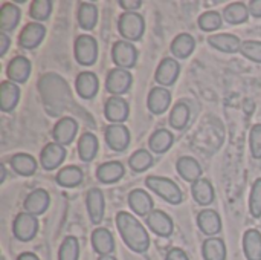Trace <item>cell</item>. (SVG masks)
<instances>
[{
  "mask_svg": "<svg viewBox=\"0 0 261 260\" xmlns=\"http://www.w3.org/2000/svg\"><path fill=\"white\" fill-rule=\"evenodd\" d=\"M12 170L20 176H32L37 172V161L28 153H17L9 159Z\"/></svg>",
  "mask_w": 261,
  "mask_h": 260,
  "instance_id": "4dcf8cb0",
  "label": "cell"
},
{
  "mask_svg": "<svg viewBox=\"0 0 261 260\" xmlns=\"http://www.w3.org/2000/svg\"><path fill=\"white\" fill-rule=\"evenodd\" d=\"M6 75L9 78V81L12 83H26L29 80L31 75V61L26 57H15L9 61L8 69H6Z\"/></svg>",
  "mask_w": 261,
  "mask_h": 260,
  "instance_id": "ffe728a7",
  "label": "cell"
},
{
  "mask_svg": "<svg viewBox=\"0 0 261 260\" xmlns=\"http://www.w3.org/2000/svg\"><path fill=\"white\" fill-rule=\"evenodd\" d=\"M80 259V244L73 236H67L58 251V260H78Z\"/></svg>",
  "mask_w": 261,
  "mask_h": 260,
  "instance_id": "60d3db41",
  "label": "cell"
},
{
  "mask_svg": "<svg viewBox=\"0 0 261 260\" xmlns=\"http://www.w3.org/2000/svg\"><path fill=\"white\" fill-rule=\"evenodd\" d=\"M55 179H57L58 185H61L64 188H73L83 182V172L76 166H67V167H63L57 173Z\"/></svg>",
  "mask_w": 261,
  "mask_h": 260,
  "instance_id": "d590c367",
  "label": "cell"
},
{
  "mask_svg": "<svg viewBox=\"0 0 261 260\" xmlns=\"http://www.w3.org/2000/svg\"><path fill=\"white\" fill-rule=\"evenodd\" d=\"M194 49H196V40L191 34H187V32L176 35L170 44V51H171L173 57L180 58V60L188 58Z\"/></svg>",
  "mask_w": 261,
  "mask_h": 260,
  "instance_id": "484cf974",
  "label": "cell"
},
{
  "mask_svg": "<svg viewBox=\"0 0 261 260\" xmlns=\"http://www.w3.org/2000/svg\"><path fill=\"white\" fill-rule=\"evenodd\" d=\"M243 251L248 260H261V233L248 230L243 236Z\"/></svg>",
  "mask_w": 261,
  "mask_h": 260,
  "instance_id": "d6a6232c",
  "label": "cell"
},
{
  "mask_svg": "<svg viewBox=\"0 0 261 260\" xmlns=\"http://www.w3.org/2000/svg\"><path fill=\"white\" fill-rule=\"evenodd\" d=\"M49 204H50L49 193L43 188H37L24 198L23 207L26 213L32 216H40L49 208Z\"/></svg>",
  "mask_w": 261,
  "mask_h": 260,
  "instance_id": "e0dca14e",
  "label": "cell"
},
{
  "mask_svg": "<svg viewBox=\"0 0 261 260\" xmlns=\"http://www.w3.org/2000/svg\"><path fill=\"white\" fill-rule=\"evenodd\" d=\"M106 143L113 152H124L130 144V132L124 124H110L106 129Z\"/></svg>",
  "mask_w": 261,
  "mask_h": 260,
  "instance_id": "4fadbf2b",
  "label": "cell"
},
{
  "mask_svg": "<svg viewBox=\"0 0 261 260\" xmlns=\"http://www.w3.org/2000/svg\"><path fill=\"white\" fill-rule=\"evenodd\" d=\"M249 211L255 219L261 218V178L252 184L249 195Z\"/></svg>",
  "mask_w": 261,
  "mask_h": 260,
  "instance_id": "7bdbcfd3",
  "label": "cell"
},
{
  "mask_svg": "<svg viewBox=\"0 0 261 260\" xmlns=\"http://www.w3.org/2000/svg\"><path fill=\"white\" fill-rule=\"evenodd\" d=\"M86 208L90 218V222L93 225H98L104 219V210H106V202H104V195L99 188H90L86 195Z\"/></svg>",
  "mask_w": 261,
  "mask_h": 260,
  "instance_id": "5bb4252c",
  "label": "cell"
},
{
  "mask_svg": "<svg viewBox=\"0 0 261 260\" xmlns=\"http://www.w3.org/2000/svg\"><path fill=\"white\" fill-rule=\"evenodd\" d=\"M174 143V136L170 130L167 129H158L151 133L150 139H148V147L153 153L162 155L165 152H168L171 149Z\"/></svg>",
  "mask_w": 261,
  "mask_h": 260,
  "instance_id": "f1b7e54d",
  "label": "cell"
},
{
  "mask_svg": "<svg viewBox=\"0 0 261 260\" xmlns=\"http://www.w3.org/2000/svg\"><path fill=\"white\" fill-rule=\"evenodd\" d=\"M38 227L40 225H38L37 216H32L24 211L15 216L12 222V234L20 242H29L37 236Z\"/></svg>",
  "mask_w": 261,
  "mask_h": 260,
  "instance_id": "5b68a950",
  "label": "cell"
},
{
  "mask_svg": "<svg viewBox=\"0 0 261 260\" xmlns=\"http://www.w3.org/2000/svg\"><path fill=\"white\" fill-rule=\"evenodd\" d=\"M20 100V87L12 81H3L0 84V109L3 112H12Z\"/></svg>",
  "mask_w": 261,
  "mask_h": 260,
  "instance_id": "4316f807",
  "label": "cell"
},
{
  "mask_svg": "<svg viewBox=\"0 0 261 260\" xmlns=\"http://www.w3.org/2000/svg\"><path fill=\"white\" fill-rule=\"evenodd\" d=\"M92 247L99 256H112L115 251V239L107 228H96L92 233Z\"/></svg>",
  "mask_w": 261,
  "mask_h": 260,
  "instance_id": "d4e9b609",
  "label": "cell"
},
{
  "mask_svg": "<svg viewBox=\"0 0 261 260\" xmlns=\"http://www.w3.org/2000/svg\"><path fill=\"white\" fill-rule=\"evenodd\" d=\"M9 44H11V40H9L8 34L6 32H0V55L2 57L8 52Z\"/></svg>",
  "mask_w": 261,
  "mask_h": 260,
  "instance_id": "681fc988",
  "label": "cell"
},
{
  "mask_svg": "<svg viewBox=\"0 0 261 260\" xmlns=\"http://www.w3.org/2000/svg\"><path fill=\"white\" fill-rule=\"evenodd\" d=\"M179 74H180L179 61L173 57H167L159 63L156 74H154V80L158 81L161 87H168L176 83V80L179 78Z\"/></svg>",
  "mask_w": 261,
  "mask_h": 260,
  "instance_id": "ba28073f",
  "label": "cell"
},
{
  "mask_svg": "<svg viewBox=\"0 0 261 260\" xmlns=\"http://www.w3.org/2000/svg\"><path fill=\"white\" fill-rule=\"evenodd\" d=\"M0 170H2V176H0V182H3V181H5V178H6V170H5V166H0Z\"/></svg>",
  "mask_w": 261,
  "mask_h": 260,
  "instance_id": "816d5d0a",
  "label": "cell"
},
{
  "mask_svg": "<svg viewBox=\"0 0 261 260\" xmlns=\"http://www.w3.org/2000/svg\"><path fill=\"white\" fill-rule=\"evenodd\" d=\"M52 14V2L50 0H35L31 5L29 9V15L35 20V21H43L47 20L49 15Z\"/></svg>",
  "mask_w": 261,
  "mask_h": 260,
  "instance_id": "b9f144b4",
  "label": "cell"
},
{
  "mask_svg": "<svg viewBox=\"0 0 261 260\" xmlns=\"http://www.w3.org/2000/svg\"><path fill=\"white\" fill-rule=\"evenodd\" d=\"M147 227L159 238H168L173 234L174 222L173 219L162 210H153L147 218Z\"/></svg>",
  "mask_w": 261,
  "mask_h": 260,
  "instance_id": "8fae6325",
  "label": "cell"
},
{
  "mask_svg": "<svg viewBox=\"0 0 261 260\" xmlns=\"http://www.w3.org/2000/svg\"><path fill=\"white\" fill-rule=\"evenodd\" d=\"M46 35V28L38 21L28 23L18 35V44L24 49H35L41 44Z\"/></svg>",
  "mask_w": 261,
  "mask_h": 260,
  "instance_id": "9c48e42d",
  "label": "cell"
},
{
  "mask_svg": "<svg viewBox=\"0 0 261 260\" xmlns=\"http://www.w3.org/2000/svg\"><path fill=\"white\" fill-rule=\"evenodd\" d=\"M104 115L112 124H122L130 115L128 103L122 97H110L104 106Z\"/></svg>",
  "mask_w": 261,
  "mask_h": 260,
  "instance_id": "7c38bea8",
  "label": "cell"
},
{
  "mask_svg": "<svg viewBox=\"0 0 261 260\" xmlns=\"http://www.w3.org/2000/svg\"><path fill=\"white\" fill-rule=\"evenodd\" d=\"M124 175H125V169L124 164L119 161L104 162L96 169V178L102 184H115L119 179H122Z\"/></svg>",
  "mask_w": 261,
  "mask_h": 260,
  "instance_id": "cb8c5ba5",
  "label": "cell"
},
{
  "mask_svg": "<svg viewBox=\"0 0 261 260\" xmlns=\"http://www.w3.org/2000/svg\"><path fill=\"white\" fill-rule=\"evenodd\" d=\"M249 14L255 18H261V0H251L248 3Z\"/></svg>",
  "mask_w": 261,
  "mask_h": 260,
  "instance_id": "c3c4849f",
  "label": "cell"
},
{
  "mask_svg": "<svg viewBox=\"0 0 261 260\" xmlns=\"http://www.w3.org/2000/svg\"><path fill=\"white\" fill-rule=\"evenodd\" d=\"M249 147L254 159H261V124H255L249 133Z\"/></svg>",
  "mask_w": 261,
  "mask_h": 260,
  "instance_id": "f6af8a7d",
  "label": "cell"
},
{
  "mask_svg": "<svg viewBox=\"0 0 261 260\" xmlns=\"http://www.w3.org/2000/svg\"><path fill=\"white\" fill-rule=\"evenodd\" d=\"M197 225H199V228H200V231L203 234H206L210 238H214L222 230V219H220V216H219V213L216 210L206 208V210H202L197 215Z\"/></svg>",
  "mask_w": 261,
  "mask_h": 260,
  "instance_id": "44dd1931",
  "label": "cell"
},
{
  "mask_svg": "<svg viewBox=\"0 0 261 260\" xmlns=\"http://www.w3.org/2000/svg\"><path fill=\"white\" fill-rule=\"evenodd\" d=\"M17 260H40L34 253H21L18 257H17Z\"/></svg>",
  "mask_w": 261,
  "mask_h": 260,
  "instance_id": "f907efd6",
  "label": "cell"
},
{
  "mask_svg": "<svg viewBox=\"0 0 261 260\" xmlns=\"http://www.w3.org/2000/svg\"><path fill=\"white\" fill-rule=\"evenodd\" d=\"M118 31L127 41H138L145 31V20L138 12H124L118 20Z\"/></svg>",
  "mask_w": 261,
  "mask_h": 260,
  "instance_id": "3957f363",
  "label": "cell"
},
{
  "mask_svg": "<svg viewBox=\"0 0 261 260\" xmlns=\"http://www.w3.org/2000/svg\"><path fill=\"white\" fill-rule=\"evenodd\" d=\"M133 84V75L127 69L115 67L107 74L106 78V89L112 97H121L127 93Z\"/></svg>",
  "mask_w": 261,
  "mask_h": 260,
  "instance_id": "8992f818",
  "label": "cell"
},
{
  "mask_svg": "<svg viewBox=\"0 0 261 260\" xmlns=\"http://www.w3.org/2000/svg\"><path fill=\"white\" fill-rule=\"evenodd\" d=\"M171 104V93L167 87H153L147 98V107L153 115H162Z\"/></svg>",
  "mask_w": 261,
  "mask_h": 260,
  "instance_id": "2e32d148",
  "label": "cell"
},
{
  "mask_svg": "<svg viewBox=\"0 0 261 260\" xmlns=\"http://www.w3.org/2000/svg\"><path fill=\"white\" fill-rule=\"evenodd\" d=\"M176 169L177 173L182 179H185L187 182L194 184L196 181H199L202 178V167L199 164V161H196L191 156H182L177 159L176 162Z\"/></svg>",
  "mask_w": 261,
  "mask_h": 260,
  "instance_id": "603a6c76",
  "label": "cell"
},
{
  "mask_svg": "<svg viewBox=\"0 0 261 260\" xmlns=\"http://www.w3.org/2000/svg\"><path fill=\"white\" fill-rule=\"evenodd\" d=\"M203 260H226V245L220 238H208L202 245Z\"/></svg>",
  "mask_w": 261,
  "mask_h": 260,
  "instance_id": "1f68e13d",
  "label": "cell"
},
{
  "mask_svg": "<svg viewBox=\"0 0 261 260\" xmlns=\"http://www.w3.org/2000/svg\"><path fill=\"white\" fill-rule=\"evenodd\" d=\"M75 89H76V93L81 98L92 100L98 93V90H99L98 77L93 72H90V70L80 72L76 80H75Z\"/></svg>",
  "mask_w": 261,
  "mask_h": 260,
  "instance_id": "ac0fdd59",
  "label": "cell"
},
{
  "mask_svg": "<svg viewBox=\"0 0 261 260\" xmlns=\"http://www.w3.org/2000/svg\"><path fill=\"white\" fill-rule=\"evenodd\" d=\"M66 159V149L58 143H49L40 153V164L44 170L58 169Z\"/></svg>",
  "mask_w": 261,
  "mask_h": 260,
  "instance_id": "30bf717a",
  "label": "cell"
},
{
  "mask_svg": "<svg viewBox=\"0 0 261 260\" xmlns=\"http://www.w3.org/2000/svg\"><path fill=\"white\" fill-rule=\"evenodd\" d=\"M98 260H116L113 256H99V259Z\"/></svg>",
  "mask_w": 261,
  "mask_h": 260,
  "instance_id": "f5cc1de1",
  "label": "cell"
},
{
  "mask_svg": "<svg viewBox=\"0 0 261 260\" xmlns=\"http://www.w3.org/2000/svg\"><path fill=\"white\" fill-rule=\"evenodd\" d=\"M240 54L243 57H246L251 61L261 63V41L257 40H245L242 43V49Z\"/></svg>",
  "mask_w": 261,
  "mask_h": 260,
  "instance_id": "ee69618b",
  "label": "cell"
},
{
  "mask_svg": "<svg viewBox=\"0 0 261 260\" xmlns=\"http://www.w3.org/2000/svg\"><path fill=\"white\" fill-rule=\"evenodd\" d=\"M76 132H78V123L73 118L66 116L57 121V124L52 129V136L55 143L61 146H69L70 143H73Z\"/></svg>",
  "mask_w": 261,
  "mask_h": 260,
  "instance_id": "9a60e30c",
  "label": "cell"
},
{
  "mask_svg": "<svg viewBox=\"0 0 261 260\" xmlns=\"http://www.w3.org/2000/svg\"><path fill=\"white\" fill-rule=\"evenodd\" d=\"M145 185H147V188H150L151 192H154L159 198H162L168 204L179 205L184 201V195H182L179 185L174 181L168 179V178L148 176L145 179Z\"/></svg>",
  "mask_w": 261,
  "mask_h": 260,
  "instance_id": "7a4b0ae2",
  "label": "cell"
},
{
  "mask_svg": "<svg viewBox=\"0 0 261 260\" xmlns=\"http://www.w3.org/2000/svg\"><path fill=\"white\" fill-rule=\"evenodd\" d=\"M190 121V109L185 103H177L176 106H173L168 123L173 129L176 130H184L187 127Z\"/></svg>",
  "mask_w": 261,
  "mask_h": 260,
  "instance_id": "f35d334b",
  "label": "cell"
},
{
  "mask_svg": "<svg viewBox=\"0 0 261 260\" xmlns=\"http://www.w3.org/2000/svg\"><path fill=\"white\" fill-rule=\"evenodd\" d=\"M116 227L124 244L135 253H145L150 248V236L144 225L130 213L119 211L116 215Z\"/></svg>",
  "mask_w": 261,
  "mask_h": 260,
  "instance_id": "6da1fadb",
  "label": "cell"
},
{
  "mask_svg": "<svg viewBox=\"0 0 261 260\" xmlns=\"http://www.w3.org/2000/svg\"><path fill=\"white\" fill-rule=\"evenodd\" d=\"M128 205H130L132 211L135 215H138V216L147 218L153 211V199H151V196L145 190H141V188H136V190L130 192Z\"/></svg>",
  "mask_w": 261,
  "mask_h": 260,
  "instance_id": "7402d4cb",
  "label": "cell"
},
{
  "mask_svg": "<svg viewBox=\"0 0 261 260\" xmlns=\"http://www.w3.org/2000/svg\"><path fill=\"white\" fill-rule=\"evenodd\" d=\"M99 150V143H98V138L90 133V132H86L81 135L80 141H78V155H80V159L84 161V162H90L95 159L96 153Z\"/></svg>",
  "mask_w": 261,
  "mask_h": 260,
  "instance_id": "f546056e",
  "label": "cell"
},
{
  "mask_svg": "<svg viewBox=\"0 0 261 260\" xmlns=\"http://www.w3.org/2000/svg\"><path fill=\"white\" fill-rule=\"evenodd\" d=\"M75 60L81 66H93L98 60V43L95 37L89 34L78 35L73 44Z\"/></svg>",
  "mask_w": 261,
  "mask_h": 260,
  "instance_id": "277c9868",
  "label": "cell"
},
{
  "mask_svg": "<svg viewBox=\"0 0 261 260\" xmlns=\"http://www.w3.org/2000/svg\"><path fill=\"white\" fill-rule=\"evenodd\" d=\"M223 18L229 23V25H240L248 21L249 18V8L248 5L242 3V2H234L229 3L225 11H223Z\"/></svg>",
  "mask_w": 261,
  "mask_h": 260,
  "instance_id": "8d00e7d4",
  "label": "cell"
},
{
  "mask_svg": "<svg viewBox=\"0 0 261 260\" xmlns=\"http://www.w3.org/2000/svg\"><path fill=\"white\" fill-rule=\"evenodd\" d=\"M20 21V8L14 3H5L0 9V29L2 32H11Z\"/></svg>",
  "mask_w": 261,
  "mask_h": 260,
  "instance_id": "e575fe53",
  "label": "cell"
},
{
  "mask_svg": "<svg viewBox=\"0 0 261 260\" xmlns=\"http://www.w3.org/2000/svg\"><path fill=\"white\" fill-rule=\"evenodd\" d=\"M199 28L205 32H214L217 29L222 28V23H223V17L217 12V11H206L203 12L199 20Z\"/></svg>",
  "mask_w": 261,
  "mask_h": 260,
  "instance_id": "ab89813d",
  "label": "cell"
},
{
  "mask_svg": "<svg viewBox=\"0 0 261 260\" xmlns=\"http://www.w3.org/2000/svg\"><path fill=\"white\" fill-rule=\"evenodd\" d=\"M165 260H190V257H188V254L184 250H180V248H171L167 253Z\"/></svg>",
  "mask_w": 261,
  "mask_h": 260,
  "instance_id": "7dc6e473",
  "label": "cell"
},
{
  "mask_svg": "<svg viewBox=\"0 0 261 260\" xmlns=\"http://www.w3.org/2000/svg\"><path fill=\"white\" fill-rule=\"evenodd\" d=\"M191 195H193V199L202 207L213 204L216 198L213 184L210 182V179H205V178H200L199 181L191 184Z\"/></svg>",
  "mask_w": 261,
  "mask_h": 260,
  "instance_id": "83f0119b",
  "label": "cell"
},
{
  "mask_svg": "<svg viewBox=\"0 0 261 260\" xmlns=\"http://www.w3.org/2000/svg\"><path fill=\"white\" fill-rule=\"evenodd\" d=\"M142 5L141 0H119V6L125 9V12H136Z\"/></svg>",
  "mask_w": 261,
  "mask_h": 260,
  "instance_id": "bcb514c9",
  "label": "cell"
},
{
  "mask_svg": "<svg viewBox=\"0 0 261 260\" xmlns=\"http://www.w3.org/2000/svg\"><path fill=\"white\" fill-rule=\"evenodd\" d=\"M208 44L225 54H236L242 49V40L234 34H213L208 37Z\"/></svg>",
  "mask_w": 261,
  "mask_h": 260,
  "instance_id": "d6986e66",
  "label": "cell"
},
{
  "mask_svg": "<svg viewBox=\"0 0 261 260\" xmlns=\"http://www.w3.org/2000/svg\"><path fill=\"white\" fill-rule=\"evenodd\" d=\"M112 60L116 64V67L121 69H132L136 66L138 61V49L133 43L127 40L116 41L112 48Z\"/></svg>",
  "mask_w": 261,
  "mask_h": 260,
  "instance_id": "52a82bcc",
  "label": "cell"
},
{
  "mask_svg": "<svg viewBox=\"0 0 261 260\" xmlns=\"http://www.w3.org/2000/svg\"><path fill=\"white\" fill-rule=\"evenodd\" d=\"M76 20L81 29L84 31H92L96 23H98V8L93 3H81L78 8V14H76Z\"/></svg>",
  "mask_w": 261,
  "mask_h": 260,
  "instance_id": "836d02e7",
  "label": "cell"
},
{
  "mask_svg": "<svg viewBox=\"0 0 261 260\" xmlns=\"http://www.w3.org/2000/svg\"><path fill=\"white\" fill-rule=\"evenodd\" d=\"M153 166V155L145 150V149H139L136 150L130 158H128V167L135 172V173H142L145 170H148Z\"/></svg>",
  "mask_w": 261,
  "mask_h": 260,
  "instance_id": "74e56055",
  "label": "cell"
}]
</instances>
